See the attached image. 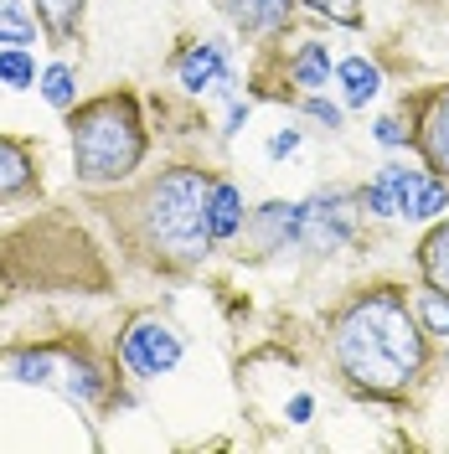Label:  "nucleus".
<instances>
[{
  "instance_id": "5701e85b",
  "label": "nucleus",
  "mask_w": 449,
  "mask_h": 454,
  "mask_svg": "<svg viewBox=\"0 0 449 454\" xmlns=\"http://www.w3.org/2000/svg\"><path fill=\"white\" fill-rule=\"evenodd\" d=\"M305 5L336 27H362V0H305Z\"/></svg>"
},
{
  "instance_id": "a878e982",
  "label": "nucleus",
  "mask_w": 449,
  "mask_h": 454,
  "mask_svg": "<svg viewBox=\"0 0 449 454\" xmlns=\"http://www.w3.org/2000/svg\"><path fill=\"white\" fill-rule=\"evenodd\" d=\"M377 140L388 145V150H398V145L408 140V129H403L398 119H377Z\"/></svg>"
},
{
  "instance_id": "b1692460",
  "label": "nucleus",
  "mask_w": 449,
  "mask_h": 454,
  "mask_svg": "<svg viewBox=\"0 0 449 454\" xmlns=\"http://www.w3.org/2000/svg\"><path fill=\"white\" fill-rule=\"evenodd\" d=\"M362 207L372 212V217H403V207H398V197L388 192V186H382V181H372V186L362 192Z\"/></svg>"
},
{
  "instance_id": "f3484780",
  "label": "nucleus",
  "mask_w": 449,
  "mask_h": 454,
  "mask_svg": "<svg viewBox=\"0 0 449 454\" xmlns=\"http://www.w3.org/2000/svg\"><path fill=\"white\" fill-rule=\"evenodd\" d=\"M0 42H5V47L36 42V16H31L21 0H0Z\"/></svg>"
},
{
  "instance_id": "f8f14e48",
  "label": "nucleus",
  "mask_w": 449,
  "mask_h": 454,
  "mask_svg": "<svg viewBox=\"0 0 449 454\" xmlns=\"http://www.w3.org/2000/svg\"><path fill=\"white\" fill-rule=\"evenodd\" d=\"M27 186H31V155H27V145H16V140H5V135H0V201L21 197Z\"/></svg>"
},
{
  "instance_id": "412c9836",
  "label": "nucleus",
  "mask_w": 449,
  "mask_h": 454,
  "mask_svg": "<svg viewBox=\"0 0 449 454\" xmlns=\"http://www.w3.org/2000/svg\"><path fill=\"white\" fill-rule=\"evenodd\" d=\"M419 315H423V331H429V336H449V294L445 289L419 294Z\"/></svg>"
},
{
  "instance_id": "f03ea898",
  "label": "nucleus",
  "mask_w": 449,
  "mask_h": 454,
  "mask_svg": "<svg viewBox=\"0 0 449 454\" xmlns=\"http://www.w3.org/2000/svg\"><path fill=\"white\" fill-rule=\"evenodd\" d=\"M207 197H212V181L201 170L181 166L166 170L161 181H150L140 197V227L145 243L155 254L176 258V263H197L212 248V227H207Z\"/></svg>"
},
{
  "instance_id": "c85d7f7f",
  "label": "nucleus",
  "mask_w": 449,
  "mask_h": 454,
  "mask_svg": "<svg viewBox=\"0 0 449 454\" xmlns=\"http://www.w3.org/2000/svg\"><path fill=\"white\" fill-rule=\"evenodd\" d=\"M243 119H248V104H232V114H227V135H238Z\"/></svg>"
},
{
  "instance_id": "f257e3e1",
  "label": "nucleus",
  "mask_w": 449,
  "mask_h": 454,
  "mask_svg": "<svg viewBox=\"0 0 449 454\" xmlns=\"http://www.w3.org/2000/svg\"><path fill=\"white\" fill-rule=\"evenodd\" d=\"M331 356L336 372L372 397H398L423 372V331L408 315L398 289H366L357 294L331 325Z\"/></svg>"
},
{
  "instance_id": "20e7f679",
  "label": "nucleus",
  "mask_w": 449,
  "mask_h": 454,
  "mask_svg": "<svg viewBox=\"0 0 449 454\" xmlns=\"http://www.w3.org/2000/svg\"><path fill=\"white\" fill-rule=\"evenodd\" d=\"M119 351H124V367L135 377H161V372H170L181 362V336L170 325H161L155 315H140V320H130Z\"/></svg>"
},
{
  "instance_id": "0eeeda50",
  "label": "nucleus",
  "mask_w": 449,
  "mask_h": 454,
  "mask_svg": "<svg viewBox=\"0 0 449 454\" xmlns=\"http://www.w3.org/2000/svg\"><path fill=\"white\" fill-rule=\"evenodd\" d=\"M419 145L423 155H429V166L449 176V88H439L419 114Z\"/></svg>"
},
{
  "instance_id": "9d476101",
  "label": "nucleus",
  "mask_w": 449,
  "mask_h": 454,
  "mask_svg": "<svg viewBox=\"0 0 449 454\" xmlns=\"http://www.w3.org/2000/svg\"><path fill=\"white\" fill-rule=\"evenodd\" d=\"M295 11V0H227V16L238 21L243 31H280Z\"/></svg>"
},
{
  "instance_id": "bb28decb",
  "label": "nucleus",
  "mask_w": 449,
  "mask_h": 454,
  "mask_svg": "<svg viewBox=\"0 0 449 454\" xmlns=\"http://www.w3.org/2000/svg\"><path fill=\"white\" fill-rule=\"evenodd\" d=\"M295 150H300V135H295V129H280V135L269 140V155H274V160H284V155H295Z\"/></svg>"
},
{
  "instance_id": "2eb2a0df",
  "label": "nucleus",
  "mask_w": 449,
  "mask_h": 454,
  "mask_svg": "<svg viewBox=\"0 0 449 454\" xmlns=\"http://www.w3.org/2000/svg\"><path fill=\"white\" fill-rule=\"evenodd\" d=\"M439 212H449V176H423L419 192L408 197V212H403V217L429 223V217H439Z\"/></svg>"
},
{
  "instance_id": "39448f33",
  "label": "nucleus",
  "mask_w": 449,
  "mask_h": 454,
  "mask_svg": "<svg viewBox=\"0 0 449 454\" xmlns=\"http://www.w3.org/2000/svg\"><path fill=\"white\" fill-rule=\"evenodd\" d=\"M351 197L346 192H326V197L300 201V248L310 254H336L351 238Z\"/></svg>"
},
{
  "instance_id": "9b49d317",
  "label": "nucleus",
  "mask_w": 449,
  "mask_h": 454,
  "mask_svg": "<svg viewBox=\"0 0 449 454\" xmlns=\"http://www.w3.org/2000/svg\"><path fill=\"white\" fill-rule=\"evenodd\" d=\"M336 78H341V93H346L351 109H366V104L382 93V73H377V62H366V57H346L336 67Z\"/></svg>"
},
{
  "instance_id": "6e6552de",
  "label": "nucleus",
  "mask_w": 449,
  "mask_h": 454,
  "mask_svg": "<svg viewBox=\"0 0 449 454\" xmlns=\"http://www.w3.org/2000/svg\"><path fill=\"white\" fill-rule=\"evenodd\" d=\"M258 238H264V248L269 254H280V248H300V201H269L258 217Z\"/></svg>"
},
{
  "instance_id": "dca6fc26",
  "label": "nucleus",
  "mask_w": 449,
  "mask_h": 454,
  "mask_svg": "<svg viewBox=\"0 0 449 454\" xmlns=\"http://www.w3.org/2000/svg\"><path fill=\"white\" fill-rule=\"evenodd\" d=\"M5 372L16 377V382H52L57 372H62V356L57 351H16Z\"/></svg>"
},
{
  "instance_id": "4468645a",
  "label": "nucleus",
  "mask_w": 449,
  "mask_h": 454,
  "mask_svg": "<svg viewBox=\"0 0 449 454\" xmlns=\"http://www.w3.org/2000/svg\"><path fill=\"white\" fill-rule=\"evenodd\" d=\"M289 78L300 88H326V78H331V52L320 42H305L300 52L289 57Z\"/></svg>"
},
{
  "instance_id": "aec40b11",
  "label": "nucleus",
  "mask_w": 449,
  "mask_h": 454,
  "mask_svg": "<svg viewBox=\"0 0 449 454\" xmlns=\"http://www.w3.org/2000/svg\"><path fill=\"white\" fill-rule=\"evenodd\" d=\"M73 93H78V88H73V67L57 62V67L42 73V98H47L52 109H73Z\"/></svg>"
},
{
  "instance_id": "a211bd4d",
  "label": "nucleus",
  "mask_w": 449,
  "mask_h": 454,
  "mask_svg": "<svg viewBox=\"0 0 449 454\" xmlns=\"http://www.w3.org/2000/svg\"><path fill=\"white\" fill-rule=\"evenodd\" d=\"M78 11H83V0H36V16H42V27L52 36H73L78 31Z\"/></svg>"
},
{
  "instance_id": "4be33fe9",
  "label": "nucleus",
  "mask_w": 449,
  "mask_h": 454,
  "mask_svg": "<svg viewBox=\"0 0 449 454\" xmlns=\"http://www.w3.org/2000/svg\"><path fill=\"white\" fill-rule=\"evenodd\" d=\"M377 181H382V186H388V192L398 197V207L408 212V197L419 192L423 176H419V170H408V166H382V170H377Z\"/></svg>"
},
{
  "instance_id": "1a4fd4ad",
  "label": "nucleus",
  "mask_w": 449,
  "mask_h": 454,
  "mask_svg": "<svg viewBox=\"0 0 449 454\" xmlns=\"http://www.w3.org/2000/svg\"><path fill=\"white\" fill-rule=\"evenodd\" d=\"M207 227H212V243H227L238 227H243V192L232 181H212V197H207Z\"/></svg>"
},
{
  "instance_id": "6ab92c4d",
  "label": "nucleus",
  "mask_w": 449,
  "mask_h": 454,
  "mask_svg": "<svg viewBox=\"0 0 449 454\" xmlns=\"http://www.w3.org/2000/svg\"><path fill=\"white\" fill-rule=\"evenodd\" d=\"M31 78H36V62H31L27 47L0 52V83H5V88H31Z\"/></svg>"
},
{
  "instance_id": "393cba45",
  "label": "nucleus",
  "mask_w": 449,
  "mask_h": 454,
  "mask_svg": "<svg viewBox=\"0 0 449 454\" xmlns=\"http://www.w3.org/2000/svg\"><path fill=\"white\" fill-rule=\"evenodd\" d=\"M305 114H310V119H320L326 129H341V109H336V104H326V98H315V93L305 98Z\"/></svg>"
},
{
  "instance_id": "cd10ccee",
  "label": "nucleus",
  "mask_w": 449,
  "mask_h": 454,
  "mask_svg": "<svg viewBox=\"0 0 449 454\" xmlns=\"http://www.w3.org/2000/svg\"><path fill=\"white\" fill-rule=\"evenodd\" d=\"M310 413H315V403H310L305 393L289 397V424H310Z\"/></svg>"
},
{
  "instance_id": "7ed1b4c3",
  "label": "nucleus",
  "mask_w": 449,
  "mask_h": 454,
  "mask_svg": "<svg viewBox=\"0 0 449 454\" xmlns=\"http://www.w3.org/2000/svg\"><path fill=\"white\" fill-rule=\"evenodd\" d=\"M140 155H145V129H140V114H135V98L109 93V98H93V104H83L73 114V166H78V181L114 186V181H124L140 166Z\"/></svg>"
},
{
  "instance_id": "423d86ee",
  "label": "nucleus",
  "mask_w": 449,
  "mask_h": 454,
  "mask_svg": "<svg viewBox=\"0 0 449 454\" xmlns=\"http://www.w3.org/2000/svg\"><path fill=\"white\" fill-rule=\"evenodd\" d=\"M176 73H181V88H186V93H207V88L232 83L223 42H197V47H186V57L176 62Z\"/></svg>"
},
{
  "instance_id": "ddd939ff",
  "label": "nucleus",
  "mask_w": 449,
  "mask_h": 454,
  "mask_svg": "<svg viewBox=\"0 0 449 454\" xmlns=\"http://www.w3.org/2000/svg\"><path fill=\"white\" fill-rule=\"evenodd\" d=\"M419 269H423V279H429V289H445V294H449V223L434 227V232L423 238Z\"/></svg>"
}]
</instances>
